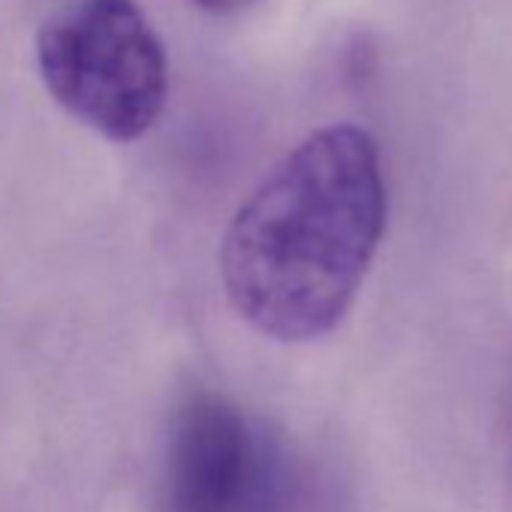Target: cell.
Here are the masks:
<instances>
[{
    "label": "cell",
    "mask_w": 512,
    "mask_h": 512,
    "mask_svg": "<svg viewBox=\"0 0 512 512\" xmlns=\"http://www.w3.org/2000/svg\"><path fill=\"white\" fill-rule=\"evenodd\" d=\"M46 91L109 142L142 139L169 94L166 52L136 0H79L37 34Z\"/></svg>",
    "instance_id": "cell-2"
},
{
    "label": "cell",
    "mask_w": 512,
    "mask_h": 512,
    "mask_svg": "<svg viewBox=\"0 0 512 512\" xmlns=\"http://www.w3.org/2000/svg\"><path fill=\"white\" fill-rule=\"evenodd\" d=\"M293 470L284 452L217 398H190L169 434L163 506L166 512H290Z\"/></svg>",
    "instance_id": "cell-3"
},
{
    "label": "cell",
    "mask_w": 512,
    "mask_h": 512,
    "mask_svg": "<svg viewBox=\"0 0 512 512\" xmlns=\"http://www.w3.org/2000/svg\"><path fill=\"white\" fill-rule=\"evenodd\" d=\"M380 148L362 127L302 139L235 211L223 247V290L266 338L305 344L353 308L386 229Z\"/></svg>",
    "instance_id": "cell-1"
},
{
    "label": "cell",
    "mask_w": 512,
    "mask_h": 512,
    "mask_svg": "<svg viewBox=\"0 0 512 512\" xmlns=\"http://www.w3.org/2000/svg\"><path fill=\"white\" fill-rule=\"evenodd\" d=\"M190 4L199 10H208V13H232V10L253 4V0H190Z\"/></svg>",
    "instance_id": "cell-4"
}]
</instances>
